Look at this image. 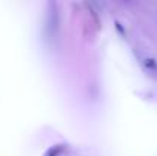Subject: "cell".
Instances as JSON below:
<instances>
[{"mask_svg": "<svg viewBox=\"0 0 157 156\" xmlns=\"http://www.w3.org/2000/svg\"><path fill=\"white\" fill-rule=\"evenodd\" d=\"M58 152H59V147H55V149H53V152L51 150V152H49V153H48L46 156H55L56 153H58Z\"/></svg>", "mask_w": 157, "mask_h": 156, "instance_id": "cell-1", "label": "cell"}]
</instances>
